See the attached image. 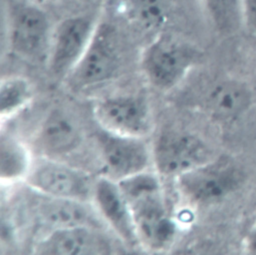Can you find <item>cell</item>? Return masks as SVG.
Segmentation results:
<instances>
[{
  "label": "cell",
  "instance_id": "cell-1",
  "mask_svg": "<svg viewBox=\"0 0 256 255\" xmlns=\"http://www.w3.org/2000/svg\"><path fill=\"white\" fill-rule=\"evenodd\" d=\"M118 184L129 204L139 243L152 250L168 248L176 237L177 225L158 175L146 170Z\"/></svg>",
  "mask_w": 256,
  "mask_h": 255
},
{
  "label": "cell",
  "instance_id": "cell-2",
  "mask_svg": "<svg viewBox=\"0 0 256 255\" xmlns=\"http://www.w3.org/2000/svg\"><path fill=\"white\" fill-rule=\"evenodd\" d=\"M124 41L117 18L103 9L85 53L66 77L70 87L84 90L114 79L125 63Z\"/></svg>",
  "mask_w": 256,
  "mask_h": 255
},
{
  "label": "cell",
  "instance_id": "cell-3",
  "mask_svg": "<svg viewBox=\"0 0 256 255\" xmlns=\"http://www.w3.org/2000/svg\"><path fill=\"white\" fill-rule=\"evenodd\" d=\"M199 52L188 41L160 32L143 48L140 67L147 81L161 90L178 85L196 63Z\"/></svg>",
  "mask_w": 256,
  "mask_h": 255
},
{
  "label": "cell",
  "instance_id": "cell-4",
  "mask_svg": "<svg viewBox=\"0 0 256 255\" xmlns=\"http://www.w3.org/2000/svg\"><path fill=\"white\" fill-rule=\"evenodd\" d=\"M10 50L26 60L47 58L53 26L41 4L32 0H12L5 12Z\"/></svg>",
  "mask_w": 256,
  "mask_h": 255
},
{
  "label": "cell",
  "instance_id": "cell-5",
  "mask_svg": "<svg viewBox=\"0 0 256 255\" xmlns=\"http://www.w3.org/2000/svg\"><path fill=\"white\" fill-rule=\"evenodd\" d=\"M100 12H84L62 19L53 28L46 63L50 74L64 78L85 53L96 30Z\"/></svg>",
  "mask_w": 256,
  "mask_h": 255
},
{
  "label": "cell",
  "instance_id": "cell-6",
  "mask_svg": "<svg viewBox=\"0 0 256 255\" xmlns=\"http://www.w3.org/2000/svg\"><path fill=\"white\" fill-rule=\"evenodd\" d=\"M25 182L45 196L87 202L93 199L95 181L86 172L55 158L33 161Z\"/></svg>",
  "mask_w": 256,
  "mask_h": 255
},
{
  "label": "cell",
  "instance_id": "cell-7",
  "mask_svg": "<svg viewBox=\"0 0 256 255\" xmlns=\"http://www.w3.org/2000/svg\"><path fill=\"white\" fill-rule=\"evenodd\" d=\"M180 192L191 202L212 204L223 200L243 182L242 170L228 160H214L176 178Z\"/></svg>",
  "mask_w": 256,
  "mask_h": 255
},
{
  "label": "cell",
  "instance_id": "cell-8",
  "mask_svg": "<svg viewBox=\"0 0 256 255\" xmlns=\"http://www.w3.org/2000/svg\"><path fill=\"white\" fill-rule=\"evenodd\" d=\"M212 159L207 145L188 132H164L152 148V162L158 175L175 179Z\"/></svg>",
  "mask_w": 256,
  "mask_h": 255
},
{
  "label": "cell",
  "instance_id": "cell-9",
  "mask_svg": "<svg viewBox=\"0 0 256 255\" xmlns=\"http://www.w3.org/2000/svg\"><path fill=\"white\" fill-rule=\"evenodd\" d=\"M103 176L120 181L148 169L152 149L143 137L124 136L102 130L97 135Z\"/></svg>",
  "mask_w": 256,
  "mask_h": 255
},
{
  "label": "cell",
  "instance_id": "cell-10",
  "mask_svg": "<svg viewBox=\"0 0 256 255\" xmlns=\"http://www.w3.org/2000/svg\"><path fill=\"white\" fill-rule=\"evenodd\" d=\"M93 114L102 130L118 135L144 137L151 128L150 107L141 95L103 98L95 103Z\"/></svg>",
  "mask_w": 256,
  "mask_h": 255
},
{
  "label": "cell",
  "instance_id": "cell-11",
  "mask_svg": "<svg viewBox=\"0 0 256 255\" xmlns=\"http://www.w3.org/2000/svg\"><path fill=\"white\" fill-rule=\"evenodd\" d=\"M34 249L41 255H99L112 253L113 245L100 227L80 225L50 229Z\"/></svg>",
  "mask_w": 256,
  "mask_h": 255
},
{
  "label": "cell",
  "instance_id": "cell-12",
  "mask_svg": "<svg viewBox=\"0 0 256 255\" xmlns=\"http://www.w3.org/2000/svg\"><path fill=\"white\" fill-rule=\"evenodd\" d=\"M104 222L126 245L138 244V238L129 204L117 181L106 176L95 180L93 199Z\"/></svg>",
  "mask_w": 256,
  "mask_h": 255
},
{
  "label": "cell",
  "instance_id": "cell-13",
  "mask_svg": "<svg viewBox=\"0 0 256 255\" xmlns=\"http://www.w3.org/2000/svg\"><path fill=\"white\" fill-rule=\"evenodd\" d=\"M82 138V128L75 116L63 108L56 107L43 118L35 144L42 157L58 159L74 152L81 144Z\"/></svg>",
  "mask_w": 256,
  "mask_h": 255
},
{
  "label": "cell",
  "instance_id": "cell-14",
  "mask_svg": "<svg viewBox=\"0 0 256 255\" xmlns=\"http://www.w3.org/2000/svg\"><path fill=\"white\" fill-rule=\"evenodd\" d=\"M38 195L39 201L34 207L35 215L40 223L50 229L80 225L100 227V215L87 201Z\"/></svg>",
  "mask_w": 256,
  "mask_h": 255
},
{
  "label": "cell",
  "instance_id": "cell-15",
  "mask_svg": "<svg viewBox=\"0 0 256 255\" xmlns=\"http://www.w3.org/2000/svg\"><path fill=\"white\" fill-rule=\"evenodd\" d=\"M252 103V92L243 82L223 79L213 83L204 95L205 110L215 120L228 122L245 113Z\"/></svg>",
  "mask_w": 256,
  "mask_h": 255
},
{
  "label": "cell",
  "instance_id": "cell-16",
  "mask_svg": "<svg viewBox=\"0 0 256 255\" xmlns=\"http://www.w3.org/2000/svg\"><path fill=\"white\" fill-rule=\"evenodd\" d=\"M33 160L28 147L10 132L1 131L0 178L3 184L25 181Z\"/></svg>",
  "mask_w": 256,
  "mask_h": 255
},
{
  "label": "cell",
  "instance_id": "cell-17",
  "mask_svg": "<svg viewBox=\"0 0 256 255\" xmlns=\"http://www.w3.org/2000/svg\"><path fill=\"white\" fill-rule=\"evenodd\" d=\"M212 23L221 33H232L243 26L242 0H199Z\"/></svg>",
  "mask_w": 256,
  "mask_h": 255
},
{
  "label": "cell",
  "instance_id": "cell-18",
  "mask_svg": "<svg viewBox=\"0 0 256 255\" xmlns=\"http://www.w3.org/2000/svg\"><path fill=\"white\" fill-rule=\"evenodd\" d=\"M32 86L22 76H8L0 84V114L2 119L9 118L29 103Z\"/></svg>",
  "mask_w": 256,
  "mask_h": 255
},
{
  "label": "cell",
  "instance_id": "cell-19",
  "mask_svg": "<svg viewBox=\"0 0 256 255\" xmlns=\"http://www.w3.org/2000/svg\"><path fill=\"white\" fill-rule=\"evenodd\" d=\"M243 27L256 38V0H242Z\"/></svg>",
  "mask_w": 256,
  "mask_h": 255
},
{
  "label": "cell",
  "instance_id": "cell-20",
  "mask_svg": "<svg viewBox=\"0 0 256 255\" xmlns=\"http://www.w3.org/2000/svg\"><path fill=\"white\" fill-rule=\"evenodd\" d=\"M247 249L249 250V253L256 254V221H255V224L252 226L251 232L249 233V236H248Z\"/></svg>",
  "mask_w": 256,
  "mask_h": 255
},
{
  "label": "cell",
  "instance_id": "cell-21",
  "mask_svg": "<svg viewBox=\"0 0 256 255\" xmlns=\"http://www.w3.org/2000/svg\"><path fill=\"white\" fill-rule=\"evenodd\" d=\"M32 1H34L38 4H41V5H44V4H46L48 2H51V1H54V0H32Z\"/></svg>",
  "mask_w": 256,
  "mask_h": 255
}]
</instances>
